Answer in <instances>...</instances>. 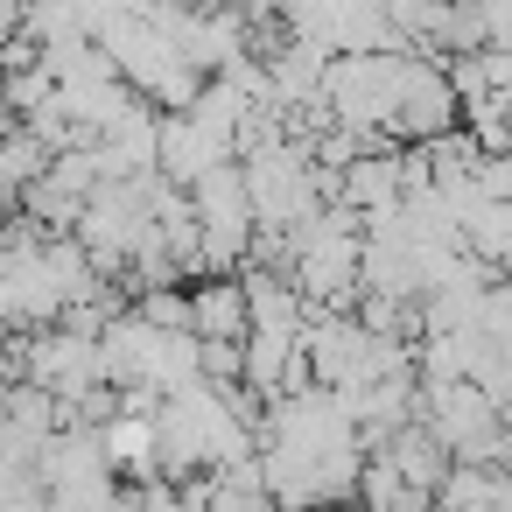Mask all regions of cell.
I'll use <instances>...</instances> for the list:
<instances>
[{"label": "cell", "mask_w": 512, "mask_h": 512, "mask_svg": "<svg viewBox=\"0 0 512 512\" xmlns=\"http://www.w3.org/2000/svg\"><path fill=\"white\" fill-rule=\"evenodd\" d=\"M190 337L197 344H239L246 337V288H239V274L190 281Z\"/></svg>", "instance_id": "cell-4"}, {"label": "cell", "mask_w": 512, "mask_h": 512, "mask_svg": "<svg viewBox=\"0 0 512 512\" xmlns=\"http://www.w3.org/2000/svg\"><path fill=\"white\" fill-rule=\"evenodd\" d=\"M435 442H442V456L449 463H498V435H505V414L477 393V386H421V414H414Z\"/></svg>", "instance_id": "cell-2"}, {"label": "cell", "mask_w": 512, "mask_h": 512, "mask_svg": "<svg viewBox=\"0 0 512 512\" xmlns=\"http://www.w3.org/2000/svg\"><path fill=\"white\" fill-rule=\"evenodd\" d=\"M456 134V92H449V71L442 57H407L400 64V99H393V127L386 141L393 148H428Z\"/></svg>", "instance_id": "cell-3"}, {"label": "cell", "mask_w": 512, "mask_h": 512, "mask_svg": "<svg viewBox=\"0 0 512 512\" xmlns=\"http://www.w3.org/2000/svg\"><path fill=\"white\" fill-rule=\"evenodd\" d=\"M148 330H190V288H148V295H134L127 302Z\"/></svg>", "instance_id": "cell-7"}, {"label": "cell", "mask_w": 512, "mask_h": 512, "mask_svg": "<svg viewBox=\"0 0 512 512\" xmlns=\"http://www.w3.org/2000/svg\"><path fill=\"white\" fill-rule=\"evenodd\" d=\"M15 127H22V120H15V113H8V99H0V141H8V134H15Z\"/></svg>", "instance_id": "cell-8"}, {"label": "cell", "mask_w": 512, "mask_h": 512, "mask_svg": "<svg viewBox=\"0 0 512 512\" xmlns=\"http://www.w3.org/2000/svg\"><path fill=\"white\" fill-rule=\"evenodd\" d=\"M400 64L407 50H365V57H330L323 71V113L330 127L358 134V141H386L393 127V99H400Z\"/></svg>", "instance_id": "cell-1"}, {"label": "cell", "mask_w": 512, "mask_h": 512, "mask_svg": "<svg viewBox=\"0 0 512 512\" xmlns=\"http://www.w3.org/2000/svg\"><path fill=\"white\" fill-rule=\"evenodd\" d=\"M43 169H50V148H43L29 127H15L8 141H0V204H15L22 190H36Z\"/></svg>", "instance_id": "cell-6"}, {"label": "cell", "mask_w": 512, "mask_h": 512, "mask_svg": "<svg viewBox=\"0 0 512 512\" xmlns=\"http://www.w3.org/2000/svg\"><path fill=\"white\" fill-rule=\"evenodd\" d=\"M372 456H379V463H386V470H393L407 491H421V498H435V491H442V477H449V456H442V442H435L421 421L393 428V435H386Z\"/></svg>", "instance_id": "cell-5"}]
</instances>
